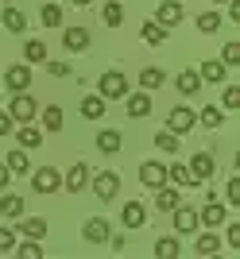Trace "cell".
Wrapping results in <instances>:
<instances>
[{"instance_id":"cell-7","label":"cell","mask_w":240,"mask_h":259,"mask_svg":"<svg viewBox=\"0 0 240 259\" xmlns=\"http://www.w3.org/2000/svg\"><path fill=\"white\" fill-rule=\"evenodd\" d=\"M62 186L70 190V194H82V190L89 186V166H86V162H74V166L62 174Z\"/></svg>"},{"instance_id":"cell-5","label":"cell","mask_w":240,"mask_h":259,"mask_svg":"<svg viewBox=\"0 0 240 259\" xmlns=\"http://www.w3.org/2000/svg\"><path fill=\"white\" fill-rule=\"evenodd\" d=\"M213 170H217V162H213V155H209V151H197L194 159H190V174H194L197 186L209 182V178H213Z\"/></svg>"},{"instance_id":"cell-51","label":"cell","mask_w":240,"mask_h":259,"mask_svg":"<svg viewBox=\"0 0 240 259\" xmlns=\"http://www.w3.org/2000/svg\"><path fill=\"white\" fill-rule=\"evenodd\" d=\"M8 4H12V0H8Z\"/></svg>"},{"instance_id":"cell-19","label":"cell","mask_w":240,"mask_h":259,"mask_svg":"<svg viewBox=\"0 0 240 259\" xmlns=\"http://www.w3.org/2000/svg\"><path fill=\"white\" fill-rule=\"evenodd\" d=\"M147 112H151V97H147V93H128V116L143 120Z\"/></svg>"},{"instance_id":"cell-29","label":"cell","mask_w":240,"mask_h":259,"mask_svg":"<svg viewBox=\"0 0 240 259\" xmlns=\"http://www.w3.org/2000/svg\"><path fill=\"white\" fill-rule=\"evenodd\" d=\"M43 128L47 132H62V108H58V105H47L43 108Z\"/></svg>"},{"instance_id":"cell-37","label":"cell","mask_w":240,"mask_h":259,"mask_svg":"<svg viewBox=\"0 0 240 259\" xmlns=\"http://www.w3.org/2000/svg\"><path fill=\"white\" fill-rule=\"evenodd\" d=\"M155 147H159V151H178V136L175 132H159V136H155Z\"/></svg>"},{"instance_id":"cell-25","label":"cell","mask_w":240,"mask_h":259,"mask_svg":"<svg viewBox=\"0 0 240 259\" xmlns=\"http://www.w3.org/2000/svg\"><path fill=\"white\" fill-rule=\"evenodd\" d=\"M167 182H175V186H197V182H194V174H190V166H182V162L167 166Z\"/></svg>"},{"instance_id":"cell-28","label":"cell","mask_w":240,"mask_h":259,"mask_svg":"<svg viewBox=\"0 0 240 259\" xmlns=\"http://www.w3.org/2000/svg\"><path fill=\"white\" fill-rule=\"evenodd\" d=\"M194 251H197V255H217V251H221V240L213 236V232H202L197 244H194Z\"/></svg>"},{"instance_id":"cell-40","label":"cell","mask_w":240,"mask_h":259,"mask_svg":"<svg viewBox=\"0 0 240 259\" xmlns=\"http://www.w3.org/2000/svg\"><path fill=\"white\" fill-rule=\"evenodd\" d=\"M16 255H20V259H43V248L31 240V244H20V248H16Z\"/></svg>"},{"instance_id":"cell-10","label":"cell","mask_w":240,"mask_h":259,"mask_svg":"<svg viewBox=\"0 0 240 259\" xmlns=\"http://www.w3.org/2000/svg\"><path fill=\"white\" fill-rule=\"evenodd\" d=\"M140 182L147 186V190L167 186V166H163V162H143V166H140Z\"/></svg>"},{"instance_id":"cell-44","label":"cell","mask_w":240,"mask_h":259,"mask_svg":"<svg viewBox=\"0 0 240 259\" xmlns=\"http://www.w3.org/2000/svg\"><path fill=\"white\" fill-rule=\"evenodd\" d=\"M47 74H51V77H66V74H70V66H66V62H47Z\"/></svg>"},{"instance_id":"cell-42","label":"cell","mask_w":240,"mask_h":259,"mask_svg":"<svg viewBox=\"0 0 240 259\" xmlns=\"http://www.w3.org/2000/svg\"><path fill=\"white\" fill-rule=\"evenodd\" d=\"M221 105H225V108H240V89L229 85V89H225V97H221Z\"/></svg>"},{"instance_id":"cell-6","label":"cell","mask_w":240,"mask_h":259,"mask_svg":"<svg viewBox=\"0 0 240 259\" xmlns=\"http://www.w3.org/2000/svg\"><path fill=\"white\" fill-rule=\"evenodd\" d=\"M4 85H8L12 93H23V89L31 85V70H27V62L8 66V70H4Z\"/></svg>"},{"instance_id":"cell-31","label":"cell","mask_w":240,"mask_h":259,"mask_svg":"<svg viewBox=\"0 0 240 259\" xmlns=\"http://www.w3.org/2000/svg\"><path fill=\"white\" fill-rule=\"evenodd\" d=\"M217 27H221V16H217V12H202V16H197V31H202V35H213Z\"/></svg>"},{"instance_id":"cell-47","label":"cell","mask_w":240,"mask_h":259,"mask_svg":"<svg viewBox=\"0 0 240 259\" xmlns=\"http://www.w3.org/2000/svg\"><path fill=\"white\" fill-rule=\"evenodd\" d=\"M229 16H232V20L240 23V0H229Z\"/></svg>"},{"instance_id":"cell-30","label":"cell","mask_w":240,"mask_h":259,"mask_svg":"<svg viewBox=\"0 0 240 259\" xmlns=\"http://www.w3.org/2000/svg\"><path fill=\"white\" fill-rule=\"evenodd\" d=\"M23 58L27 62H47V43L43 39H31V43L23 47Z\"/></svg>"},{"instance_id":"cell-11","label":"cell","mask_w":240,"mask_h":259,"mask_svg":"<svg viewBox=\"0 0 240 259\" xmlns=\"http://www.w3.org/2000/svg\"><path fill=\"white\" fill-rule=\"evenodd\" d=\"M82 236H86V244H109V221H105V217H93V221H86Z\"/></svg>"},{"instance_id":"cell-14","label":"cell","mask_w":240,"mask_h":259,"mask_svg":"<svg viewBox=\"0 0 240 259\" xmlns=\"http://www.w3.org/2000/svg\"><path fill=\"white\" fill-rule=\"evenodd\" d=\"M62 47L66 51H86L89 47V31L86 27H66L62 31Z\"/></svg>"},{"instance_id":"cell-41","label":"cell","mask_w":240,"mask_h":259,"mask_svg":"<svg viewBox=\"0 0 240 259\" xmlns=\"http://www.w3.org/2000/svg\"><path fill=\"white\" fill-rule=\"evenodd\" d=\"M4 251H16V232L12 228H0V255Z\"/></svg>"},{"instance_id":"cell-39","label":"cell","mask_w":240,"mask_h":259,"mask_svg":"<svg viewBox=\"0 0 240 259\" xmlns=\"http://www.w3.org/2000/svg\"><path fill=\"white\" fill-rule=\"evenodd\" d=\"M221 62H225V66H240V43H225V51H221Z\"/></svg>"},{"instance_id":"cell-20","label":"cell","mask_w":240,"mask_h":259,"mask_svg":"<svg viewBox=\"0 0 240 259\" xmlns=\"http://www.w3.org/2000/svg\"><path fill=\"white\" fill-rule=\"evenodd\" d=\"M0 217L20 221V217H23V197L20 194H4V197H0Z\"/></svg>"},{"instance_id":"cell-48","label":"cell","mask_w":240,"mask_h":259,"mask_svg":"<svg viewBox=\"0 0 240 259\" xmlns=\"http://www.w3.org/2000/svg\"><path fill=\"white\" fill-rule=\"evenodd\" d=\"M4 186H8V166L0 162V190H4Z\"/></svg>"},{"instance_id":"cell-17","label":"cell","mask_w":240,"mask_h":259,"mask_svg":"<svg viewBox=\"0 0 240 259\" xmlns=\"http://www.w3.org/2000/svg\"><path fill=\"white\" fill-rule=\"evenodd\" d=\"M225 70H229V66L221 62V58H209V62H202L197 77H202V81H225Z\"/></svg>"},{"instance_id":"cell-36","label":"cell","mask_w":240,"mask_h":259,"mask_svg":"<svg viewBox=\"0 0 240 259\" xmlns=\"http://www.w3.org/2000/svg\"><path fill=\"white\" fill-rule=\"evenodd\" d=\"M39 16H43V27H58V23H62V8H58V4H43Z\"/></svg>"},{"instance_id":"cell-27","label":"cell","mask_w":240,"mask_h":259,"mask_svg":"<svg viewBox=\"0 0 240 259\" xmlns=\"http://www.w3.org/2000/svg\"><path fill=\"white\" fill-rule=\"evenodd\" d=\"M16 140H20V147H39V143H43V132H39V128H31V124H20Z\"/></svg>"},{"instance_id":"cell-26","label":"cell","mask_w":240,"mask_h":259,"mask_svg":"<svg viewBox=\"0 0 240 259\" xmlns=\"http://www.w3.org/2000/svg\"><path fill=\"white\" fill-rule=\"evenodd\" d=\"M4 166H8V174H27V170H31V162H27V151H8Z\"/></svg>"},{"instance_id":"cell-22","label":"cell","mask_w":240,"mask_h":259,"mask_svg":"<svg viewBox=\"0 0 240 259\" xmlns=\"http://www.w3.org/2000/svg\"><path fill=\"white\" fill-rule=\"evenodd\" d=\"M143 43H151V47H163L167 43V27H163V23H155V20H147V23H143Z\"/></svg>"},{"instance_id":"cell-38","label":"cell","mask_w":240,"mask_h":259,"mask_svg":"<svg viewBox=\"0 0 240 259\" xmlns=\"http://www.w3.org/2000/svg\"><path fill=\"white\" fill-rule=\"evenodd\" d=\"M197 120H202V124H206V128H221V108L206 105V108H202V116H197Z\"/></svg>"},{"instance_id":"cell-43","label":"cell","mask_w":240,"mask_h":259,"mask_svg":"<svg viewBox=\"0 0 240 259\" xmlns=\"http://www.w3.org/2000/svg\"><path fill=\"white\" fill-rule=\"evenodd\" d=\"M225 194H229V201H232V205H240V178H229Z\"/></svg>"},{"instance_id":"cell-4","label":"cell","mask_w":240,"mask_h":259,"mask_svg":"<svg viewBox=\"0 0 240 259\" xmlns=\"http://www.w3.org/2000/svg\"><path fill=\"white\" fill-rule=\"evenodd\" d=\"M58 186H62V174H58L55 166H39V170L31 174V190L35 194H55Z\"/></svg>"},{"instance_id":"cell-1","label":"cell","mask_w":240,"mask_h":259,"mask_svg":"<svg viewBox=\"0 0 240 259\" xmlns=\"http://www.w3.org/2000/svg\"><path fill=\"white\" fill-rule=\"evenodd\" d=\"M97 93H101L105 101H120V97H128V77L120 74V70H109V74H101Z\"/></svg>"},{"instance_id":"cell-18","label":"cell","mask_w":240,"mask_h":259,"mask_svg":"<svg viewBox=\"0 0 240 259\" xmlns=\"http://www.w3.org/2000/svg\"><path fill=\"white\" fill-rule=\"evenodd\" d=\"M197 89H202V77H197V70H178V93H182V97H194Z\"/></svg>"},{"instance_id":"cell-49","label":"cell","mask_w":240,"mask_h":259,"mask_svg":"<svg viewBox=\"0 0 240 259\" xmlns=\"http://www.w3.org/2000/svg\"><path fill=\"white\" fill-rule=\"evenodd\" d=\"M70 4H74V8H89V0H70Z\"/></svg>"},{"instance_id":"cell-24","label":"cell","mask_w":240,"mask_h":259,"mask_svg":"<svg viewBox=\"0 0 240 259\" xmlns=\"http://www.w3.org/2000/svg\"><path fill=\"white\" fill-rule=\"evenodd\" d=\"M20 232H23L27 240H43V236H47V221H43V217H27V221L20 225Z\"/></svg>"},{"instance_id":"cell-21","label":"cell","mask_w":240,"mask_h":259,"mask_svg":"<svg viewBox=\"0 0 240 259\" xmlns=\"http://www.w3.org/2000/svg\"><path fill=\"white\" fill-rule=\"evenodd\" d=\"M82 116H86V120H101V116H105V97H101V93L82 97Z\"/></svg>"},{"instance_id":"cell-9","label":"cell","mask_w":240,"mask_h":259,"mask_svg":"<svg viewBox=\"0 0 240 259\" xmlns=\"http://www.w3.org/2000/svg\"><path fill=\"white\" fill-rule=\"evenodd\" d=\"M229 221V213H225V205H217L213 197L206 201V209H197V225H206V228H217Z\"/></svg>"},{"instance_id":"cell-34","label":"cell","mask_w":240,"mask_h":259,"mask_svg":"<svg viewBox=\"0 0 240 259\" xmlns=\"http://www.w3.org/2000/svg\"><path fill=\"white\" fill-rule=\"evenodd\" d=\"M155 255H159V259H175L178 255V240L175 236H163L159 244H155Z\"/></svg>"},{"instance_id":"cell-33","label":"cell","mask_w":240,"mask_h":259,"mask_svg":"<svg viewBox=\"0 0 240 259\" xmlns=\"http://www.w3.org/2000/svg\"><path fill=\"white\" fill-rule=\"evenodd\" d=\"M101 16H105V23H109V27H120V20H124V8H120L116 0H109V4L101 8Z\"/></svg>"},{"instance_id":"cell-45","label":"cell","mask_w":240,"mask_h":259,"mask_svg":"<svg viewBox=\"0 0 240 259\" xmlns=\"http://www.w3.org/2000/svg\"><path fill=\"white\" fill-rule=\"evenodd\" d=\"M229 248H240V225H229V236H225Z\"/></svg>"},{"instance_id":"cell-8","label":"cell","mask_w":240,"mask_h":259,"mask_svg":"<svg viewBox=\"0 0 240 259\" xmlns=\"http://www.w3.org/2000/svg\"><path fill=\"white\" fill-rule=\"evenodd\" d=\"M194 124H197V116L190 108H171V116H167V132H175V136H186Z\"/></svg>"},{"instance_id":"cell-23","label":"cell","mask_w":240,"mask_h":259,"mask_svg":"<svg viewBox=\"0 0 240 259\" xmlns=\"http://www.w3.org/2000/svg\"><path fill=\"white\" fill-rule=\"evenodd\" d=\"M4 27H8L12 35H23L27 31V16H23L20 8H4Z\"/></svg>"},{"instance_id":"cell-16","label":"cell","mask_w":240,"mask_h":259,"mask_svg":"<svg viewBox=\"0 0 240 259\" xmlns=\"http://www.w3.org/2000/svg\"><path fill=\"white\" fill-rule=\"evenodd\" d=\"M175 228H178V232H194V228H197V209L175 205Z\"/></svg>"},{"instance_id":"cell-3","label":"cell","mask_w":240,"mask_h":259,"mask_svg":"<svg viewBox=\"0 0 240 259\" xmlns=\"http://www.w3.org/2000/svg\"><path fill=\"white\" fill-rule=\"evenodd\" d=\"M89 178H93V194L101 201H112L120 194V174L116 170H101V174H89Z\"/></svg>"},{"instance_id":"cell-46","label":"cell","mask_w":240,"mask_h":259,"mask_svg":"<svg viewBox=\"0 0 240 259\" xmlns=\"http://www.w3.org/2000/svg\"><path fill=\"white\" fill-rule=\"evenodd\" d=\"M12 124H16V120H12L8 112H0V136H8V132H12Z\"/></svg>"},{"instance_id":"cell-50","label":"cell","mask_w":240,"mask_h":259,"mask_svg":"<svg viewBox=\"0 0 240 259\" xmlns=\"http://www.w3.org/2000/svg\"><path fill=\"white\" fill-rule=\"evenodd\" d=\"M213 4H229V0H213Z\"/></svg>"},{"instance_id":"cell-13","label":"cell","mask_w":240,"mask_h":259,"mask_svg":"<svg viewBox=\"0 0 240 259\" xmlns=\"http://www.w3.org/2000/svg\"><path fill=\"white\" fill-rule=\"evenodd\" d=\"M120 221H124V228H143L147 225V209H143L140 201H128L124 213H120Z\"/></svg>"},{"instance_id":"cell-15","label":"cell","mask_w":240,"mask_h":259,"mask_svg":"<svg viewBox=\"0 0 240 259\" xmlns=\"http://www.w3.org/2000/svg\"><path fill=\"white\" fill-rule=\"evenodd\" d=\"M120 143H124V136H120V132H112V128L97 132V151H101V155H116Z\"/></svg>"},{"instance_id":"cell-2","label":"cell","mask_w":240,"mask_h":259,"mask_svg":"<svg viewBox=\"0 0 240 259\" xmlns=\"http://www.w3.org/2000/svg\"><path fill=\"white\" fill-rule=\"evenodd\" d=\"M35 112H39V105H35L27 93H12V105H8V116L16 120V124H31Z\"/></svg>"},{"instance_id":"cell-12","label":"cell","mask_w":240,"mask_h":259,"mask_svg":"<svg viewBox=\"0 0 240 259\" xmlns=\"http://www.w3.org/2000/svg\"><path fill=\"white\" fill-rule=\"evenodd\" d=\"M178 20H182V4H178V0H163V4H159V12H155V23L175 27Z\"/></svg>"},{"instance_id":"cell-35","label":"cell","mask_w":240,"mask_h":259,"mask_svg":"<svg viewBox=\"0 0 240 259\" xmlns=\"http://www.w3.org/2000/svg\"><path fill=\"white\" fill-rule=\"evenodd\" d=\"M155 194H159V197H155V205H159V209H167V213H171V209L178 205V194H175V190H167V186H159Z\"/></svg>"},{"instance_id":"cell-32","label":"cell","mask_w":240,"mask_h":259,"mask_svg":"<svg viewBox=\"0 0 240 259\" xmlns=\"http://www.w3.org/2000/svg\"><path fill=\"white\" fill-rule=\"evenodd\" d=\"M140 85L143 89H159L163 85V70H159V66H147V70L140 74Z\"/></svg>"}]
</instances>
